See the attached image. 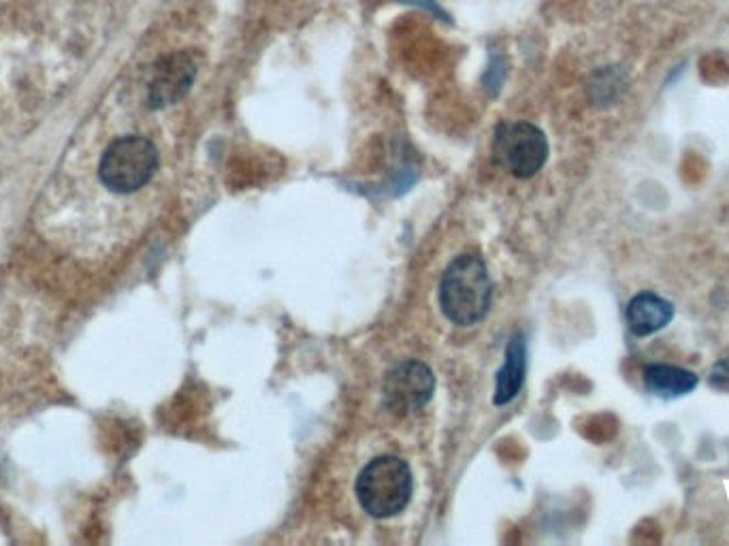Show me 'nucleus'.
Instances as JSON below:
<instances>
[{"mask_svg":"<svg viewBox=\"0 0 729 546\" xmlns=\"http://www.w3.org/2000/svg\"><path fill=\"white\" fill-rule=\"evenodd\" d=\"M549 158L546 135L531 122H506L493 140V160L515 178H533Z\"/></svg>","mask_w":729,"mask_h":546,"instance_id":"obj_4","label":"nucleus"},{"mask_svg":"<svg viewBox=\"0 0 729 546\" xmlns=\"http://www.w3.org/2000/svg\"><path fill=\"white\" fill-rule=\"evenodd\" d=\"M710 385H715V387H728L729 385V355L728 357H724L721 361H717V364L713 365V369H710Z\"/></svg>","mask_w":729,"mask_h":546,"instance_id":"obj_10","label":"nucleus"},{"mask_svg":"<svg viewBox=\"0 0 729 546\" xmlns=\"http://www.w3.org/2000/svg\"><path fill=\"white\" fill-rule=\"evenodd\" d=\"M626 319L627 327L636 337H649L672 323L674 305L658 292H638L627 303Z\"/></svg>","mask_w":729,"mask_h":546,"instance_id":"obj_7","label":"nucleus"},{"mask_svg":"<svg viewBox=\"0 0 729 546\" xmlns=\"http://www.w3.org/2000/svg\"><path fill=\"white\" fill-rule=\"evenodd\" d=\"M415 489L410 466L395 457L384 455L367 464L356 480V495L361 506L372 516L386 519L408 506Z\"/></svg>","mask_w":729,"mask_h":546,"instance_id":"obj_2","label":"nucleus"},{"mask_svg":"<svg viewBox=\"0 0 729 546\" xmlns=\"http://www.w3.org/2000/svg\"><path fill=\"white\" fill-rule=\"evenodd\" d=\"M197 77V58L190 52H175L165 56L152 74L150 105L167 108L181 101L192 88Z\"/></svg>","mask_w":729,"mask_h":546,"instance_id":"obj_6","label":"nucleus"},{"mask_svg":"<svg viewBox=\"0 0 729 546\" xmlns=\"http://www.w3.org/2000/svg\"><path fill=\"white\" fill-rule=\"evenodd\" d=\"M524 371H527L524 337L515 335L506 348L504 367L497 374V382H495V403L497 405H506L519 395L522 382H524Z\"/></svg>","mask_w":729,"mask_h":546,"instance_id":"obj_9","label":"nucleus"},{"mask_svg":"<svg viewBox=\"0 0 729 546\" xmlns=\"http://www.w3.org/2000/svg\"><path fill=\"white\" fill-rule=\"evenodd\" d=\"M156 167L158 152L154 144L140 135H129L104 149L99 176L111 192L126 194L150 182Z\"/></svg>","mask_w":729,"mask_h":546,"instance_id":"obj_3","label":"nucleus"},{"mask_svg":"<svg viewBox=\"0 0 729 546\" xmlns=\"http://www.w3.org/2000/svg\"><path fill=\"white\" fill-rule=\"evenodd\" d=\"M493 282L485 260L478 255H461L442 276L440 305L446 319L459 327H472L488 314Z\"/></svg>","mask_w":729,"mask_h":546,"instance_id":"obj_1","label":"nucleus"},{"mask_svg":"<svg viewBox=\"0 0 729 546\" xmlns=\"http://www.w3.org/2000/svg\"><path fill=\"white\" fill-rule=\"evenodd\" d=\"M647 393L660 400H678L697 389L699 378L692 369L678 365L651 364L642 371Z\"/></svg>","mask_w":729,"mask_h":546,"instance_id":"obj_8","label":"nucleus"},{"mask_svg":"<svg viewBox=\"0 0 729 546\" xmlns=\"http://www.w3.org/2000/svg\"><path fill=\"white\" fill-rule=\"evenodd\" d=\"M435 391L433 371L420 361H406L393 367L383 385L384 405L397 414L408 416L424 408Z\"/></svg>","mask_w":729,"mask_h":546,"instance_id":"obj_5","label":"nucleus"}]
</instances>
